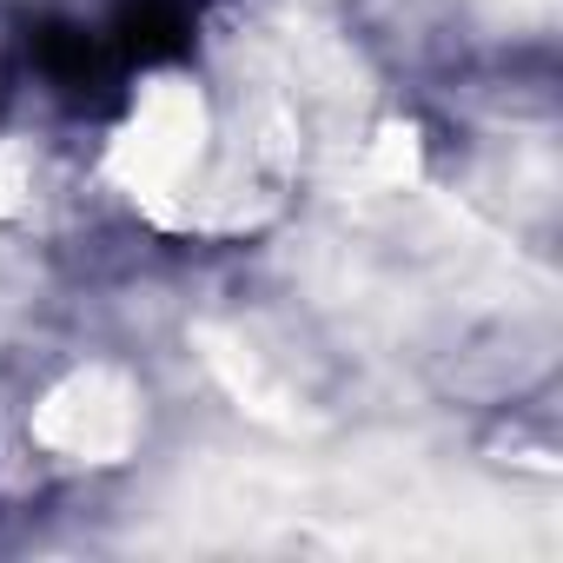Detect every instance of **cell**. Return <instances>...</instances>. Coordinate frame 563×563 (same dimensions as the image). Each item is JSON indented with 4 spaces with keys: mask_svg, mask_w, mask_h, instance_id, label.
<instances>
[{
    "mask_svg": "<svg viewBox=\"0 0 563 563\" xmlns=\"http://www.w3.org/2000/svg\"><path fill=\"white\" fill-rule=\"evenodd\" d=\"M186 8L179 0H133V8L120 14V27H113V47L120 54H133V60H173L179 47H186Z\"/></svg>",
    "mask_w": 563,
    "mask_h": 563,
    "instance_id": "1",
    "label": "cell"
},
{
    "mask_svg": "<svg viewBox=\"0 0 563 563\" xmlns=\"http://www.w3.org/2000/svg\"><path fill=\"white\" fill-rule=\"evenodd\" d=\"M34 60H41V74H47L54 87H67V93L100 87V74H107V54H100V41H93L87 27H41Z\"/></svg>",
    "mask_w": 563,
    "mask_h": 563,
    "instance_id": "2",
    "label": "cell"
}]
</instances>
